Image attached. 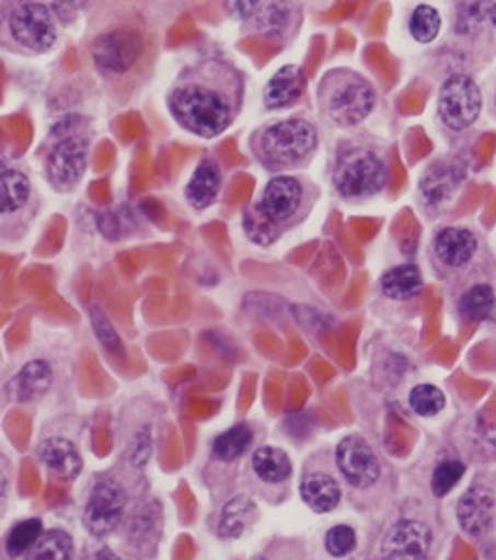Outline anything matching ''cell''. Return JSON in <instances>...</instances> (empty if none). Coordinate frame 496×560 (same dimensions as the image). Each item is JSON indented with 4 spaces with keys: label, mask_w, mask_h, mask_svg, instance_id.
<instances>
[{
    "label": "cell",
    "mask_w": 496,
    "mask_h": 560,
    "mask_svg": "<svg viewBox=\"0 0 496 560\" xmlns=\"http://www.w3.org/2000/svg\"><path fill=\"white\" fill-rule=\"evenodd\" d=\"M170 110L178 125L199 137H216L232 120L228 100L205 85H183L170 95Z\"/></svg>",
    "instance_id": "6da1fadb"
},
{
    "label": "cell",
    "mask_w": 496,
    "mask_h": 560,
    "mask_svg": "<svg viewBox=\"0 0 496 560\" xmlns=\"http://www.w3.org/2000/svg\"><path fill=\"white\" fill-rule=\"evenodd\" d=\"M316 148V131L307 120H284L258 137L257 153L269 168L295 166Z\"/></svg>",
    "instance_id": "7a4b0ae2"
},
{
    "label": "cell",
    "mask_w": 496,
    "mask_h": 560,
    "mask_svg": "<svg viewBox=\"0 0 496 560\" xmlns=\"http://www.w3.org/2000/svg\"><path fill=\"white\" fill-rule=\"evenodd\" d=\"M482 110V94L476 81L468 75H451L442 83L439 114L451 131H465L476 122Z\"/></svg>",
    "instance_id": "3957f363"
},
{
    "label": "cell",
    "mask_w": 496,
    "mask_h": 560,
    "mask_svg": "<svg viewBox=\"0 0 496 560\" xmlns=\"http://www.w3.org/2000/svg\"><path fill=\"white\" fill-rule=\"evenodd\" d=\"M127 509V492L116 480L95 482L83 511V523L95 538H106L120 525Z\"/></svg>",
    "instance_id": "277c9868"
},
{
    "label": "cell",
    "mask_w": 496,
    "mask_h": 560,
    "mask_svg": "<svg viewBox=\"0 0 496 560\" xmlns=\"http://www.w3.org/2000/svg\"><path fill=\"white\" fill-rule=\"evenodd\" d=\"M387 180L385 164L370 151H354L335 170V187L344 197H370Z\"/></svg>",
    "instance_id": "5b68a950"
},
{
    "label": "cell",
    "mask_w": 496,
    "mask_h": 560,
    "mask_svg": "<svg viewBox=\"0 0 496 560\" xmlns=\"http://www.w3.org/2000/svg\"><path fill=\"white\" fill-rule=\"evenodd\" d=\"M143 48L146 44L139 32L129 27H118L97 36L93 42L92 52L95 65L102 71L120 75L130 71L139 62Z\"/></svg>",
    "instance_id": "8992f818"
},
{
    "label": "cell",
    "mask_w": 496,
    "mask_h": 560,
    "mask_svg": "<svg viewBox=\"0 0 496 560\" xmlns=\"http://www.w3.org/2000/svg\"><path fill=\"white\" fill-rule=\"evenodd\" d=\"M11 36L27 50L44 52L56 42V25L50 9L39 2H23L11 13Z\"/></svg>",
    "instance_id": "52a82bcc"
},
{
    "label": "cell",
    "mask_w": 496,
    "mask_h": 560,
    "mask_svg": "<svg viewBox=\"0 0 496 560\" xmlns=\"http://www.w3.org/2000/svg\"><path fill=\"white\" fill-rule=\"evenodd\" d=\"M374 92L367 81L362 77L348 73L337 83H333V90L327 97V108L335 122L351 127L367 118L374 108Z\"/></svg>",
    "instance_id": "ba28073f"
},
{
    "label": "cell",
    "mask_w": 496,
    "mask_h": 560,
    "mask_svg": "<svg viewBox=\"0 0 496 560\" xmlns=\"http://www.w3.org/2000/svg\"><path fill=\"white\" fill-rule=\"evenodd\" d=\"M432 546V532L416 520L395 523L381 544V560H426Z\"/></svg>",
    "instance_id": "9c48e42d"
},
{
    "label": "cell",
    "mask_w": 496,
    "mask_h": 560,
    "mask_svg": "<svg viewBox=\"0 0 496 560\" xmlns=\"http://www.w3.org/2000/svg\"><path fill=\"white\" fill-rule=\"evenodd\" d=\"M337 466L356 488H368L381 478V464L362 436H348L339 443Z\"/></svg>",
    "instance_id": "30bf717a"
},
{
    "label": "cell",
    "mask_w": 496,
    "mask_h": 560,
    "mask_svg": "<svg viewBox=\"0 0 496 560\" xmlns=\"http://www.w3.org/2000/svg\"><path fill=\"white\" fill-rule=\"evenodd\" d=\"M83 170L85 143L77 137H67L56 143L46 162V174L58 190H71L79 183Z\"/></svg>",
    "instance_id": "8fae6325"
},
{
    "label": "cell",
    "mask_w": 496,
    "mask_h": 560,
    "mask_svg": "<svg viewBox=\"0 0 496 560\" xmlns=\"http://www.w3.org/2000/svg\"><path fill=\"white\" fill-rule=\"evenodd\" d=\"M495 497L484 486H472L458 503V522L465 534L484 536L495 522Z\"/></svg>",
    "instance_id": "7c38bea8"
},
{
    "label": "cell",
    "mask_w": 496,
    "mask_h": 560,
    "mask_svg": "<svg viewBox=\"0 0 496 560\" xmlns=\"http://www.w3.org/2000/svg\"><path fill=\"white\" fill-rule=\"evenodd\" d=\"M302 201V187L292 176H277L274 178L265 192L261 209L274 220V222H286L295 215Z\"/></svg>",
    "instance_id": "4fadbf2b"
},
{
    "label": "cell",
    "mask_w": 496,
    "mask_h": 560,
    "mask_svg": "<svg viewBox=\"0 0 496 560\" xmlns=\"http://www.w3.org/2000/svg\"><path fill=\"white\" fill-rule=\"evenodd\" d=\"M39 459L44 462V466L48 467V471H53L62 480H73L83 469V459H81L77 447L71 441L60 439V436L48 439L42 443Z\"/></svg>",
    "instance_id": "5bb4252c"
},
{
    "label": "cell",
    "mask_w": 496,
    "mask_h": 560,
    "mask_svg": "<svg viewBox=\"0 0 496 560\" xmlns=\"http://www.w3.org/2000/svg\"><path fill=\"white\" fill-rule=\"evenodd\" d=\"M476 238L463 228H445L435 238V253L447 267H463L476 255Z\"/></svg>",
    "instance_id": "9a60e30c"
},
{
    "label": "cell",
    "mask_w": 496,
    "mask_h": 560,
    "mask_svg": "<svg viewBox=\"0 0 496 560\" xmlns=\"http://www.w3.org/2000/svg\"><path fill=\"white\" fill-rule=\"evenodd\" d=\"M304 85H307V77L298 69V67H284L281 71H277L272 77V81L267 83L265 90V106L269 110L277 108H288L292 106L300 95L304 94Z\"/></svg>",
    "instance_id": "2e32d148"
},
{
    "label": "cell",
    "mask_w": 496,
    "mask_h": 560,
    "mask_svg": "<svg viewBox=\"0 0 496 560\" xmlns=\"http://www.w3.org/2000/svg\"><path fill=\"white\" fill-rule=\"evenodd\" d=\"M53 383V371L48 362L44 360H34L21 369V373L15 374V378L9 385V392L19 401H30L34 397H39L42 393L48 392Z\"/></svg>",
    "instance_id": "e0dca14e"
},
{
    "label": "cell",
    "mask_w": 496,
    "mask_h": 560,
    "mask_svg": "<svg viewBox=\"0 0 496 560\" xmlns=\"http://www.w3.org/2000/svg\"><path fill=\"white\" fill-rule=\"evenodd\" d=\"M302 499L316 513H330L342 501V488L327 474H309L300 486Z\"/></svg>",
    "instance_id": "ac0fdd59"
},
{
    "label": "cell",
    "mask_w": 496,
    "mask_h": 560,
    "mask_svg": "<svg viewBox=\"0 0 496 560\" xmlns=\"http://www.w3.org/2000/svg\"><path fill=\"white\" fill-rule=\"evenodd\" d=\"M220 185L221 176L218 166L209 160H203L199 168L195 170L193 180L186 187V199L195 209H205L218 197Z\"/></svg>",
    "instance_id": "d6986e66"
},
{
    "label": "cell",
    "mask_w": 496,
    "mask_h": 560,
    "mask_svg": "<svg viewBox=\"0 0 496 560\" xmlns=\"http://www.w3.org/2000/svg\"><path fill=\"white\" fill-rule=\"evenodd\" d=\"M461 178H463V174L455 164L439 162L435 168H430L424 174L423 183H420L426 201L441 203L445 199H449L453 195V190L460 187Z\"/></svg>",
    "instance_id": "ffe728a7"
},
{
    "label": "cell",
    "mask_w": 496,
    "mask_h": 560,
    "mask_svg": "<svg viewBox=\"0 0 496 560\" xmlns=\"http://www.w3.org/2000/svg\"><path fill=\"white\" fill-rule=\"evenodd\" d=\"M387 299L407 300L416 296L423 288V273L416 265H400L387 271L381 280Z\"/></svg>",
    "instance_id": "44dd1931"
},
{
    "label": "cell",
    "mask_w": 496,
    "mask_h": 560,
    "mask_svg": "<svg viewBox=\"0 0 496 560\" xmlns=\"http://www.w3.org/2000/svg\"><path fill=\"white\" fill-rule=\"evenodd\" d=\"M253 469L267 485H279L290 478L292 464L290 457L276 447H261L253 455Z\"/></svg>",
    "instance_id": "7402d4cb"
},
{
    "label": "cell",
    "mask_w": 496,
    "mask_h": 560,
    "mask_svg": "<svg viewBox=\"0 0 496 560\" xmlns=\"http://www.w3.org/2000/svg\"><path fill=\"white\" fill-rule=\"evenodd\" d=\"M257 520V506L246 499L239 497L223 506L220 520V536L223 538H239Z\"/></svg>",
    "instance_id": "603a6c76"
},
{
    "label": "cell",
    "mask_w": 496,
    "mask_h": 560,
    "mask_svg": "<svg viewBox=\"0 0 496 560\" xmlns=\"http://www.w3.org/2000/svg\"><path fill=\"white\" fill-rule=\"evenodd\" d=\"M73 538L67 532H48L34 544L25 560H73Z\"/></svg>",
    "instance_id": "cb8c5ba5"
},
{
    "label": "cell",
    "mask_w": 496,
    "mask_h": 560,
    "mask_svg": "<svg viewBox=\"0 0 496 560\" xmlns=\"http://www.w3.org/2000/svg\"><path fill=\"white\" fill-rule=\"evenodd\" d=\"M495 290L486 283H478L463 294V299L460 300V313L463 317L478 323L491 317V313L495 311Z\"/></svg>",
    "instance_id": "d4e9b609"
},
{
    "label": "cell",
    "mask_w": 496,
    "mask_h": 560,
    "mask_svg": "<svg viewBox=\"0 0 496 560\" xmlns=\"http://www.w3.org/2000/svg\"><path fill=\"white\" fill-rule=\"evenodd\" d=\"M2 187V211L13 213L27 203L30 199V180L18 170H4L0 176Z\"/></svg>",
    "instance_id": "484cf974"
},
{
    "label": "cell",
    "mask_w": 496,
    "mask_h": 560,
    "mask_svg": "<svg viewBox=\"0 0 496 560\" xmlns=\"http://www.w3.org/2000/svg\"><path fill=\"white\" fill-rule=\"evenodd\" d=\"M253 443V430L246 424H239L234 429L226 430L214 443V453L221 462H234L240 455L246 453V448Z\"/></svg>",
    "instance_id": "4316f807"
},
{
    "label": "cell",
    "mask_w": 496,
    "mask_h": 560,
    "mask_svg": "<svg viewBox=\"0 0 496 560\" xmlns=\"http://www.w3.org/2000/svg\"><path fill=\"white\" fill-rule=\"evenodd\" d=\"M39 538H42V522L39 520H25V522L18 523L7 538V555L11 559L23 557L34 548V544Z\"/></svg>",
    "instance_id": "83f0119b"
},
{
    "label": "cell",
    "mask_w": 496,
    "mask_h": 560,
    "mask_svg": "<svg viewBox=\"0 0 496 560\" xmlns=\"http://www.w3.org/2000/svg\"><path fill=\"white\" fill-rule=\"evenodd\" d=\"M441 30V15L437 13V9L420 4L416 7V11L410 18V34L414 39H418L420 44H428L439 36Z\"/></svg>",
    "instance_id": "f1b7e54d"
},
{
    "label": "cell",
    "mask_w": 496,
    "mask_h": 560,
    "mask_svg": "<svg viewBox=\"0 0 496 560\" xmlns=\"http://www.w3.org/2000/svg\"><path fill=\"white\" fill-rule=\"evenodd\" d=\"M410 406L418 416H437L445 408V395L435 385H418L410 393Z\"/></svg>",
    "instance_id": "f546056e"
},
{
    "label": "cell",
    "mask_w": 496,
    "mask_h": 560,
    "mask_svg": "<svg viewBox=\"0 0 496 560\" xmlns=\"http://www.w3.org/2000/svg\"><path fill=\"white\" fill-rule=\"evenodd\" d=\"M244 225H246L249 238L255 241V243L269 244L274 243L277 238L276 222H274L261 207L246 211Z\"/></svg>",
    "instance_id": "4dcf8cb0"
},
{
    "label": "cell",
    "mask_w": 496,
    "mask_h": 560,
    "mask_svg": "<svg viewBox=\"0 0 496 560\" xmlns=\"http://www.w3.org/2000/svg\"><path fill=\"white\" fill-rule=\"evenodd\" d=\"M465 474V466L458 459H447L441 462L435 474H432V492L435 497H445L447 492H451L461 478Z\"/></svg>",
    "instance_id": "1f68e13d"
},
{
    "label": "cell",
    "mask_w": 496,
    "mask_h": 560,
    "mask_svg": "<svg viewBox=\"0 0 496 560\" xmlns=\"http://www.w3.org/2000/svg\"><path fill=\"white\" fill-rule=\"evenodd\" d=\"M325 546H327V552L337 559L348 557L349 552L356 548V532L349 525H335L325 536Z\"/></svg>",
    "instance_id": "d6a6232c"
},
{
    "label": "cell",
    "mask_w": 496,
    "mask_h": 560,
    "mask_svg": "<svg viewBox=\"0 0 496 560\" xmlns=\"http://www.w3.org/2000/svg\"><path fill=\"white\" fill-rule=\"evenodd\" d=\"M92 323L93 329H95V336L104 343V348L112 352V354H123V341L118 334L114 331L111 320L108 317L100 311V308H93L92 311Z\"/></svg>",
    "instance_id": "836d02e7"
},
{
    "label": "cell",
    "mask_w": 496,
    "mask_h": 560,
    "mask_svg": "<svg viewBox=\"0 0 496 560\" xmlns=\"http://www.w3.org/2000/svg\"><path fill=\"white\" fill-rule=\"evenodd\" d=\"M253 190V178L251 176H239L232 180L230 190H228V203L232 206H239L242 199H246Z\"/></svg>",
    "instance_id": "e575fe53"
},
{
    "label": "cell",
    "mask_w": 496,
    "mask_h": 560,
    "mask_svg": "<svg viewBox=\"0 0 496 560\" xmlns=\"http://www.w3.org/2000/svg\"><path fill=\"white\" fill-rule=\"evenodd\" d=\"M13 125H15V143H18L19 153H23L25 148H27V143H30V139H32V131H30V125L23 120V118H13L11 120Z\"/></svg>",
    "instance_id": "d590c367"
},
{
    "label": "cell",
    "mask_w": 496,
    "mask_h": 560,
    "mask_svg": "<svg viewBox=\"0 0 496 560\" xmlns=\"http://www.w3.org/2000/svg\"><path fill=\"white\" fill-rule=\"evenodd\" d=\"M141 131V125H139V118L137 116H125V118H120L118 120V132L123 135V139H135L137 135Z\"/></svg>",
    "instance_id": "8d00e7d4"
},
{
    "label": "cell",
    "mask_w": 496,
    "mask_h": 560,
    "mask_svg": "<svg viewBox=\"0 0 496 560\" xmlns=\"http://www.w3.org/2000/svg\"><path fill=\"white\" fill-rule=\"evenodd\" d=\"M228 7L242 20H249L253 15H258L257 11L265 7V2H230Z\"/></svg>",
    "instance_id": "74e56055"
},
{
    "label": "cell",
    "mask_w": 496,
    "mask_h": 560,
    "mask_svg": "<svg viewBox=\"0 0 496 560\" xmlns=\"http://www.w3.org/2000/svg\"><path fill=\"white\" fill-rule=\"evenodd\" d=\"M143 209L148 211L149 218H151L155 224H160L162 228L168 225V211H165L164 207L160 206L158 201H153V199L143 201Z\"/></svg>",
    "instance_id": "f35d334b"
},
{
    "label": "cell",
    "mask_w": 496,
    "mask_h": 560,
    "mask_svg": "<svg viewBox=\"0 0 496 560\" xmlns=\"http://www.w3.org/2000/svg\"><path fill=\"white\" fill-rule=\"evenodd\" d=\"M112 158H114V150H112L111 143H102L100 150L95 153V170H106L112 164Z\"/></svg>",
    "instance_id": "ab89813d"
},
{
    "label": "cell",
    "mask_w": 496,
    "mask_h": 560,
    "mask_svg": "<svg viewBox=\"0 0 496 560\" xmlns=\"http://www.w3.org/2000/svg\"><path fill=\"white\" fill-rule=\"evenodd\" d=\"M92 197L95 203H100V206H106L108 201H111V188H108V183L106 180H100V183H95L92 187Z\"/></svg>",
    "instance_id": "60d3db41"
},
{
    "label": "cell",
    "mask_w": 496,
    "mask_h": 560,
    "mask_svg": "<svg viewBox=\"0 0 496 560\" xmlns=\"http://www.w3.org/2000/svg\"><path fill=\"white\" fill-rule=\"evenodd\" d=\"M491 20H493V25L496 27V2H493V9H491Z\"/></svg>",
    "instance_id": "b9f144b4"
},
{
    "label": "cell",
    "mask_w": 496,
    "mask_h": 560,
    "mask_svg": "<svg viewBox=\"0 0 496 560\" xmlns=\"http://www.w3.org/2000/svg\"><path fill=\"white\" fill-rule=\"evenodd\" d=\"M360 560H372V559H360Z\"/></svg>",
    "instance_id": "7bdbcfd3"
}]
</instances>
